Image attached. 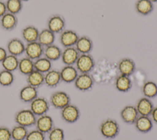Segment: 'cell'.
Segmentation results:
<instances>
[{
    "mask_svg": "<svg viewBox=\"0 0 157 140\" xmlns=\"http://www.w3.org/2000/svg\"><path fill=\"white\" fill-rule=\"evenodd\" d=\"M80 116L78 108L74 104H69L61 109V117L62 119L69 123L76 122Z\"/></svg>",
    "mask_w": 157,
    "mask_h": 140,
    "instance_id": "52a82bcc",
    "label": "cell"
},
{
    "mask_svg": "<svg viewBox=\"0 0 157 140\" xmlns=\"http://www.w3.org/2000/svg\"><path fill=\"white\" fill-rule=\"evenodd\" d=\"M44 50V47L38 41H36L25 44L24 53L26 57L34 61L43 56Z\"/></svg>",
    "mask_w": 157,
    "mask_h": 140,
    "instance_id": "ba28073f",
    "label": "cell"
},
{
    "mask_svg": "<svg viewBox=\"0 0 157 140\" xmlns=\"http://www.w3.org/2000/svg\"><path fill=\"white\" fill-rule=\"evenodd\" d=\"M37 96V88L28 84L22 87L19 92V98L23 103H30Z\"/></svg>",
    "mask_w": 157,
    "mask_h": 140,
    "instance_id": "d6986e66",
    "label": "cell"
},
{
    "mask_svg": "<svg viewBox=\"0 0 157 140\" xmlns=\"http://www.w3.org/2000/svg\"><path fill=\"white\" fill-rule=\"evenodd\" d=\"M37 116L31 111L30 109H23L15 115V122L17 125L25 126L31 127L35 125Z\"/></svg>",
    "mask_w": 157,
    "mask_h": 140,
    "instance_id": "7a4b0ae2",
    "label": "cell"
},
{
    "mask_svg": "<svg viewBox=\"0 0 157 140\" xmlns=\"http://www.w3.org/2000/svg\"><path fill=\"white\" fill-rule=\"evenodd\" d=\"M0 140H12L10 130L5 126H0Z\"/></svg>",
    "mask_w": 157,
    "mask_h": 140,
    "instance_id": "74e56055",
    "label": "cell"
},
{
    "mask_svg": "<svg viewBox=\"0 0 157 140\" xmlns=\"http://www.w3.org/2000/svg\"><path fill=\"white\" fill-rule=\"evenodd\" d=\"M48 140H64V130L59 127H53L48 133Z\"/></svg>",
    "mask_w": 157,
    "mask_h": 140,
    "instance_id": "d590c367",
    "label": "cell"
},
{
    "mask_svg": "<svg viewBox=\"0 0 157 140\" xmlns=\"http://www.w3.org/2000/svg\"><path fill=\"white\" fill-rule=\"evenodd\" d=\"M135 8L137 12L142 15H148L153 10L154 6L150 0H137Z\"/></svg>",
    "mask_w": 157,
    "mask_h": 140,
    "instance_id": "f1b7e54d",
    "label": "cell"
},
{
    "mask_svg": "<svg viewBox=\"0 0 157 140\" xmlns=\"http://www.w3.org/2000/svg\"><path fill=\"white\" fill-rule=\"evenodd\" d=\"M7 51L2 47H0V63H1L7 55Z\"/></svg>",
    "mask_w": 157,
    "mask_h": 140,
    "instance_id": "ab89813d",
    "label": "cell"
},
{
    "mask_svg": "<svg viewBox=\"0 0 157 140\" xmlns=\"http://www.w3.org/2000/svg\"><path fill=\"white\" fill-rule=\"evenodd\" d=\"M26 82L28 85L38 88L44 84V74L34 69L26 76Z\"/></svg>",
    "mask_w": 157,
    "mask_h": 140,
    "instance_id": "d4e9b609",
    "label": "cell"
},
{
    "mask_svg": "<svg viewBox=\"0 0 157 140\" xmlns=\"http://www.w3.org/2000/svg\"><path fill=\"white\" fill-rule=\"evenodd\" d=\"M22 2H26V1H28L29 0H21Z\"/></svg>",
    "mask_w": 157,
    "mask_h": 140,
    "instance_id": "7bdbcfd3",
    "label": "cell"
},
{
    "mask_svg": "<svg viewBox=\"0 0 157 140\" xmlns=\"http://www.w3.org/2000/svg\"><path fill=\"white\" fill-rule=\"evenodd\" d=\"M80 53L75 47H69L64 48L62 51L61 58L65 65H74Z\"/></svg>",
    "mask_w": 157,
    "mask_h": 140,
    "instance_id": "2e32d148",
    "label": "cell"
},
{
    "mask_svg": "<svg viewBox=\"0 0 157 140\" xmlns=\"http://www.w3.org/2000/svg\"><path fill=\"white\" fill-rule=\"evenodd\" d=\"M139 115L136 107L132 105H127L120 111L122 120L127 124H134Z\"/></svg>",
    "mask_w": 157,
    "mask_h": 140,
    "instance_id": "4fadbf2b",
    "label": "cell"
},
{
    "mask_svg": "<svg viewBox=\"0 0 157 140\" xmlns=\"http://www.w3.org/2000/svg\"><path fill=\"white\" fill-rule=\"evenodd\" d=\"M55 41V34L49 30L47 28L42 29L39 31L37 41L44 47L53 44Z\"/></svg>",
    "mask_w": 157,
    "mask_h": 140,
    "instance_id": "484cf974",
    "label": "cell"
},
{
    "mask_svg": "<svg viewBox=\"0 0 157 140\" xmlns=\"http://www.w3.org/2000/svg\"><path fill=\"white\" fill-rule=\"evenodd\" d=\"M74 85L82 91L90 90L94 85V79L89 73H81L75 80Z\"/></svg>",
    "mask_w": 157,
    "mask_h": 140,
    "instance_id": "9c48e42d",
    "label": "cell"
},
{
    "mask_svg": "<svg viewBox=\"0 0 157 140\" xmlns=\"http://www.w3.org/2000/svg\"><path fill=\"white\" fill-rule=\"evenodd\" d=\"M25 140H45V135L37 129L33 130L28 131Z\"/></svg>",
    "mask_w": 157,
    "mask_h": 140,
    "instance_id": "8d00e7d4",
    "label": "cell"
},
{
    "mask_svg": "<svg viewBox=\"0 0 157 140\" xmlns=\"http://www.w3.org/2000/svg\"><path fill=\"white\" fill-rule=\"evenodd\" d=\"M135 107L139 115L150 116L154 108V105L150 98L144 96L137 101Z\"/></svg>",
    "mask_w": 157,
    "mask_h": 140,
    "instance_id": "5bb4252c",
    "label": "cell"
},
{
    "mask_svg": "<svg viewBox=\"0 0 157 140\" xmlns=\"http://www.w3.org/2000/svg\"><path fill=\"white\" fill-rule=\"evenodd\" d=\"M7 8L6 2L2 0H0V18L2 17L7 12Z\"/></svg>",
    "mask_w": 157,
    "mask_h": 140,
    "instance_id": "f35d334b",
    "label": "cell"
},
{
    "mask_svg": "<svg viewBox=\"0 0 157 140\" xmlns=\"http://www.w3.org/2000/svg\"><path fill=\"white\" fill-rule=\"evenodd\" d=\"M35 125L37 130L46 134L54 127V122L52 117L46 114L37 117Z\"/></svg>",
    "mask_w": 157,
    "mask_h": 140,
    "instance_id": "7c38bea8",
    "label": "cell"
},
{
    "mask_svg": "<svg viewBox=\"0 0 157 140\" xmlns=\"http://www.w3.org/2000/svg\"><path fill=\"white\" fill-rule=\"evenodd\" d=\"M15 76L12 72L2 69L0 71V85L2 87H9L14 82Z\"/></svg>",
    "mask_w": 157,
    "mask_h": 140,
    "instance_id": "836d02e7",
    "label": "cell"
},
{
    "mask_svg": "<svg viewBox=\"0 0 157 140\" xmlns=\"http://www.w3.org/2000/svg\"><path fill=\"white\" fill-rule=\"evenodd\" d=\"M39 30L34 25H29L23 28L21 30L22 40L26 43L37 41Z\"/></svg>",
    "mask_w": 157,
    "mask_h": 140,
    "instance_id": "ac0fdd59",
    "label": "cell"
},
{
    "mask_svg": "<svg viewBox=\"0 0 157 140\" xmlns=\"http://www.w3.org/2000/svg\"><path fill=\"white\" fill-rule=\"evenodd\" d=\"M151 119L153 122L157 124V106L154 107L151 114Z\"/></svg>",
    "mask_w": 157,
    "mask_h": 140,
    "instance_id": "60d3db41",
    "label": "cell"
},
{
    "mask_svg": "<svg viewBox=\"0 0 157 140\" xmlns=\"http://www.w3.org/2000/svg\"><path fill=\"white\" fill-rule=\"evenodd\" d=\"M101 134L107 139H113L116 138L120 130L118 122L112 119H107L102 122L99 126Z\"/></svg>",
    "mask_w": 157,
    "mask_h": 140,
    "instance_id": "6da1fadb",
    "label": "cell"
},
{
    "mask_svg": "<svg viewBox=\"0 0 157 140\" xmlns=\"http://www.w3.org/2000/svg\"><path fill=\"white\" fill-rule=\"evenodd\" d=\"M34 69L43 74H45L52 69V63L50 60L42 56L34 61Z\"/></svg>",
    "mask_w": 157,
    "mask_h": 140,
    "instance_id": "4dcf8cb0",
    "label": "cell"
},
{
    "mask_svg": "<svg viewBox=\"0 0 157 140\" xmlns=\"http://www.w3.org/2000/svg\"><path fill=\"white\" fill-rule=\"evenodd\" d=\"M18 61L19 59L17 56L8 54L1 63L4 69L13 72L18 69Z\"/></svg>",
    "mask_w": 157,
    "mask_h": 140,
    "instance_id": "f546056e",
    "label": "cell"
},
{
    "mask_svg": "<svg viewBox=\"0 0 157 140\" xmlns=\"http://www.w3.org/2000/svg\"><path fill=\"white\" fill-rule=\"evenodd\" d=\"M47 28L55 34L61 33L65 29L66 21L64 17L59 14H53L47 21Z\"/></svg>",
    "mask_w": 157,
    "mask_h": 140,
    "instance_id": "8992f818",
    "label": "cell"
},
{
    "mask_svg": "<svg viewBox=\"0 0 157 140\" xmlns=\"http://www.w3.org/2000/svg\"><path fill=\"white\" fill-rule=\"evenodd\" d=\"M18 25V18L16 15L7 12L0 18L1 28L7 31H11L16 28Z\"/></svg>",
    "mask_w": 157,
    "mask_h": 140,
    "instance_id": "9a60e30c",
    "label": "cell"
},
{
    "mask_svg": "<svg viewBox=\"0 0 157 140\" xmlns=\"http://www.w3.org/2000/svg\"><path fill=\"white\" fill-rule=\"evenodd\" d=\"M10 131L12 139L13 140H25L28 133L26 127L17 124L13 126Z\"/></svg>",
    "mask_w": 157,
    "mask_h": 140,
    "instance_id": "1f68e13d",
    "label": "cell"
},
{
    "mask_svg": "<svg viewBox=\"0 0 157 140\" xmlns=\"http://www.w3.org/2000/svg\"><path fill=\"white\" fill-rule=\"evenodd\" d=\"M132 85V83L130 77L125 75H119L115 81V87L120 92H128L131 88Z\"/></svg>",
    "mask_w": 157,
    "mask_h": 140,
    "instance_id": "cb8c5ba5",
    "label": "cell"
},
{
    "mask_svg": "<svg viewBox=\"0 0 157 140\" xmlns=\"http://www.w3.org/2000/svg\"><path fill=\"white\" fill-rule=\"evenodd\" d=\"M50 103L44 97L37 96L30 103L29 109L36 115L46 114L50 109Z\"/></svg>",
    "mask_w": 157,
    "mask_h": 140,
    "instance_id": "5b68a950",
    "label": "cell"
},
{
    "mask_svg": "<svg viewBox=\"0 0 157 140\" xmlns=\"http://www.w3.org/2000/svg\"><path fill=\"white\" fill-rule=\"evenodd\" d=\"M75 65L76 69L80 73H90L95 66V61L90 53L80 54Z\"/></svg>",
    "mask_w": 157,
    "mask_h": 140,
    "instance_id": "3957f363",
    "label": "cell"
},
{
    "mask_svg": "<svg viewBox=\"0 0 157 140\" xmlns=\"http://www.w3.org/2000/svg\"><path fill=\"white\" fill-rule=\"evenodd\" d=\"M142 93L145 97L153 98L157 96V84L153 81L146 82L142 87Z\"/></svg>",
    "mask_w": 157,
    "mask_h": 140,
    "instance_id": "d6a6232c",
    "label": "cell"
},
{
    "mask_svg": "<svg viewBox=\"0 0 157 140\" xmlns=\"http://www.w3.org/2000/svg\"><path fill=\"white\" fill-rule=\"evenodd\" d=\"M25 44L24 41L19 38H12L7 44V51L9 54L18 57L25 53Z\"/></svg>",
    "mask_w": 157,
    "mask_h": 140,
    "instance_id": "30bf717a",
    "label": "cell"
},
{
    "mask_svg": "<svg viewBox=\"0 0 157 140\" xmlns=\"http://www.w3.org/2000/svg\"><path fill=\"white\" fill-rule=\"evenodd\" d=\"M61 82L59 71L52 69L44 74V84L49 88H55Z\"/></svg>",
    "mask_w": 157,
    "mask_h": 140,
    "instance_id": "7402d4cb",
    "label": "cell"
},
{
    "mask_svg": "<svg viewBox=\"0 0 157 140\" xmlns=\"http://www.w3.org/2000/svg\"><path fill=\"white\" fill-rule=\"evenodd\" d=\"M152 2H157V0H150Z\"/></svg>",
    "mask_w": 157,
    "mask_h": 140,
    "instance_id": "b9f144b4",
    "label": "cell"
},
{
    "mask_svg": "<svg viewBox=\"0 0 157 140\" xmlns=\"http://www.w3.org/2000/svg\"><path fill=\"white\" fill-rule=\"evenodd\" d=\"M134 124L136 130L142 133L149 132L153 128V121L150 116L139 115Z\"/></svg>",
    "mask_w": 157,
    "mask_h": 140,
    "instance_id": "ffe728a7",
    "label": "cell"
},
{
    "mask_svg": "<svg viewBox=\"0 0 157 140\" xmlns=\"http://www.w3.org/2000/svg\"><path fill=\"white\" fill-rule=\"evenodd\" d=\"M51 106L57 109H62L71 103L70 96L64 91H56L53 92L49 99Z\"/></svg>",
    "mask_w": 157,
    "mask_h": 140,
    "instance_id": "277c9868",
    "label": "cell"
},
{
    "mask_svg": "<svg viewBox=\"0 0 157 140\" xmlns=\"http://www.w3.org/2000/svg\"><path fill=\"white\" fill-rule=\"evenodd\" d=\"M78 38V35L75 31L64 29L60 33L59 42L64 48L74 47Z\"/></svg>",
    "mask_w": 157,
    "mask_h": 140,
    "instance_id": "8fae6325",
    "label": "cell"
},
{
    "mask_svg": "<svg viewBox=\"0 0 157 140\" xmlns=\"http://www.w3.org/2000/svg\"><path fill=\"white\" fill-rule=\"evenodd\" d=\"M6 5L7 11L16 15L23 9V2L21 0H7L6 1Z\"/></svg>",
    "mask_w": 157,
    "mask_h": 140,
    "instance_id": "e575fe53",
    "label": "cell"
},
{
    "mask_svg": "<svg viewBox=\"0 0 157 140\" xmlns=\"http://www.w3.org/2000/svg\"><path fill=\"white\" fill-rule=\"evenodd\" d=\"M61 81L65 83L74 82L78 76V71L73 65H65L59 71Z\"/></svg>",
    "mask_w": 157,
    "mask_h": 140,
    "instance_id": "44dd1931",
    "label": "cell"
},
{
    "mask_svg": "<svg viewBox=\"0 0 157 140\" xmlns=\"http://www.w3.org/2000/svg\"><path fill=\"white\" fill-rule=\"evenodd\" d=\"M75 45V49L80 54L90 53L93 47L92 41L86 36L80 37Z\"/></svg>",
    "mask_w": 157,
    "mask_h": 140,
    "instance_id": "603a6c76",
    "label": "cell"
},
{
    "mask_svg": "<svg viewBox=\"0 0 157 140\" xmlns=\"http://www.w3.org/2000/svg\"><path fill=\"white\" fill-rule=\"evenodd\" d=\"M18 70L22 75L28 76L34 70V61L26 56L19 59Z\"/></svg>",
    "mask_w": 157,
    "mask_h": 140,
    "instance_id": "83f0119b",
    "label": "cell"
},
{
    "mask_svg": "<svg viewBox=\"0 0 157 140\" xmlns=\"http://www.w3.org/2000/svg\"><path fill=\"white\" fill-rule=\"evenodd\" d=\"M118 70L120 74L130 76L136 70V64L129 58H122L118 63Z\"/></svg>",
    "mask_w": 157,
    "mask_h": 140,
    "instance_id": "e0dca14e",
    "label": "cell"
},
{
    "mask_svg": "<svg viewBox=\"0 0 157 140\" xmlns=\"http://www.w3.org/2000/svg\"><path fill=\"white\" fill-rule=\"evenodd\" d=\"M61 49L58 45L53 44L44 47L43 56L51 61H54L61 58Z\"/></svg>",
    "mask_w": 157,
    "mask_h": 140,
    "instance_id": "4316f807",
    "label": "cell"
}]
</instances>
